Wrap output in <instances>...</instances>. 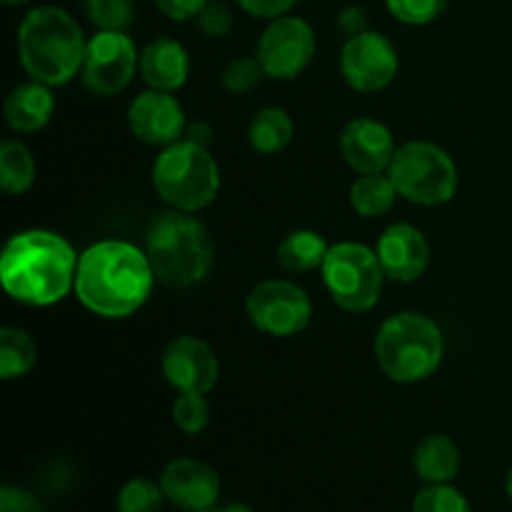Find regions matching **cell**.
Listing matches in <instances>:
<instances>
[{
  "label": "cell",
  "instance_id": "1",
  "mask_svg": "<svg viewBox=\"0 0 512 512\" xmlns=\"http://www.w3.org/2000/svg\"><path fill=\"white\" fill-rule=\"evenodd\" d=\"M153 280L148 253L125 240H103L80 255L75 295L90 313L128 318L145 305Z\"/></svg>",
  "mask_w": 512,
  "mask_h": 512
},
{
  "label": "cell",
  "instance_id": "2",
  "mask_svg": "<svg viewBox=\"0 0 512 512\" xmlns=\"http://www.w3.org/2000/svg\"><path fill=\"white\" fill-rule=\"evenodd\" d=\"M78 258L68 240L48 230L13 235L0 260V280L13 300L33 308L55 305L75 288Z\"/></svg>",
  "mask_w": 512,
  "mask_h": 512
},
{
  "label": "cell",
  "instance_id": "3",
  "mask_svg": "<svg viewBox=\"0 0 512 512\" xmlns=\"http://www.w3.org/2000/svg\"><path fill=\"white\" fill-rule=\"evenodd\" d=\"M85 35L65 10L43 5L18 28V55L28 75L45 85H65L83 70Z\"/></svg>",
  "mask_w": 512,
  "mask_h": 512
},
{
  "label": "cell",
  "instance_id": "4",
  "mask_svg": "<svg viewBox=\"0 0 512 512\" xmlns=\"http://www.w3.org/2000/svg\"><path fill=\"white\" fill-rule=\"evenodd\" d=\"M145 253L155 278L175 290L198 285L213 265L208 230L183 210H165L155 215L145 235Z\"/></svg>",
  "mask_w": 512,
  "mask_h": 512
},
{
  "label": "cell",
  "instance_id": "5",
  "mask_svg": "<svg viewBox=\"0 0 512 512\" xmlns=\"http://www.w3.org/2000/svg\"><path fill=\"white\" fill-rule=\"evenodd\" d=\"M445 343L438 323L420 313H395L375 335L380 370L395 383H420L443 363Z\"/></svg>",
  "mask_w": 512,
  "mask_h": 512
},
{
  "label": "cell",
  "instance_id": "6",
  "mask_svg": "<svg viewBox=\"0 0 512 512\" xmlns=\"http://www.w3.org/2000/svg\"><path fill=\"white\" fill-rule=\"evenodd\" d=\"M153 185L175 210L198 213L218 198L220 170L205 145L198 140H178L155 160Z\"/></svg>",
  "mask_w": 512,
  "mask_h": 512
},
{
  "label": "cell",
  "instance_id": "7",
  "mask_svg": "<svg viewBox=\"0 0 512 512\" xmlns=\"http://www.w3.org/2000/svg\"><path fill=\"white\" fill-rule=\"evenodd\" d=\"M390 180L405 200L418 205H443L458 190V168L443 148L413 140L398 148L388 168Z\"/></svg>",
  "mask_w": 512,
  "mask_h": 512
},
{
  "label": "cell",
  "instance_id": "8",
  "mask_svg": "<svg viewBox=\"0 0 512 512\" xmlns=\"http://www.w3.org/2000/svg\"><path fill=\"white\" fill-rule=\"evenodd\" d=\"M323 283L330 298L348 313H368L383 293L385 270L378 253L360 243H338L323 263Z\"/></svg>",
  "mask_w": 512,
  "mask_h": 512
},
{
  "label": "cell",
  "instance_id": "9",
  "mask_svg": "<svg viewBox=\"0 0 512 512\" xmlns=\"http://www.w3.org/2000/svg\"><path fill=\"white\" fill-rule=\"evenodd\" d=\"M248 318L260 333L290 338L308 328L313 305L300 285L288 280H263L248 295Z\"/></svg>",
  "mask_w": 512,
  "mask_h": 512
},
{
  "label": "cell",
  "instance_id": "10",
  "mask_svg": "<svg viewBox=\"0 0 512 512\" xmlns=\"http://www.w3.org/2000/svg\"><path fill=\"white\" fill-rule=\"evenodd\" d=\"M138 65V50L125 30H98L85 48L83 83L93 95L110 98L128 88Z\"/></svg>",
  "mask_w": 512,
  "mask_h": 512
},
{
  "label": "cell",
  "instance_id": "11",
  "mask_svg": "<svg viewBox=\"0 0 512 512\" xmlns=\"http://www.w3.org/2000/svg\"><path fill=\"white\" fill-rule=\"evenodd\" d=\"M315 55V33L303 18L280 15L270 20L260 35L258 55L265 75L275 80H293L303 73Z\"/></svg>",
  "mask_w": 512,
  "mask_h": 512
},
{
  "label": "cell",
  "instance_id": "12",
  "mask_svg": "<svg viewBox=\"0 0 512 512\" xmlns=\"http://www.w3.org/2000/svg\"><path fill=\"white\" fill-rule=\"evenodd\" d=\"M340 70L348 85L358 93H375L393 83L398 75V53L385 35L363 30L350 35L340 53Z\"/></svg>",
  "mask_w": 512,
  "mask_h": 512
},
{
  "label": "cell",
  "instance_id": "13",
  "mask_svg": "<svg viewBox=\"0 0 512 512\" xmlns=\"http://www.w3.org/2000/svg\"><path fill=\"white\" fill-rule=\"evenodd\" d=\"M163 375L178 393L205 395L218 383L220 365L205 340L178 335L163 353Z\"/></svg>",
  "mask_w": 512,
  "mask_h": 512
},
{
  "label": "cell",
  "instance_id": "14",
  "mask_svg": "<svg viewBox=\"0 0 512 512\" xmlns=\"http://www.w3.org/2000/svg\"><path fill=\"white\" fill-rule=\"evenodd\" d=\"M128 123L138 140L168 148L183 135L185 113L175 95L165 90H145L130 103Z\"/></svg>",
  "mask_w": 512,
  "mask_h": 512
},
{
  "label": "cell",
  "instance_id": "15",
  "mask_svg": "<svg viewBox=\"0 0 512 512\" xmlns=\"http://www.w3.org/2000/svg\"><path fill=\"white\" fill-rule=\"evenodd\" d=\"M165 500L185 512H200L218 505L220 478L210 465L200 460L178 458L165 465L160 475Z\"/></svg>",
  "mask_w": 512,
  "mask_h": 512
},
{
  "label": "cell",
  "instance_id": "16",
  "mask_svg": "<svg viewBox=\"0 0 512 512\" xmlns=\"http://www.w3.org/2000/svg\"><path fill=\"white\" fill-rule=\"evenodd\" d=\"M340 153L360 175H373L390 168L398 148L388 125L373 118H355L340 135Z\"/></svg>",
  "mask_w": 512,
  "mask_h": 512
},
{
  "label": "cell",
  "instance_id": "17",
  "mask_svg": "<svg viewBox=\"0 0 512 512\" xmlns=\"http://www.w3.org/2000/svg\"><path fill=\"white\" fill-rule=\"evenodd\" d=\"M375 253H378L385 275L395 283H415L418 278H423L430 263L428 240L410 223H395L385 228Z\"/></svg>",
  "mask_w": 512,
  "mask_h": 512
},
{
  "label": "cell",
  "instance_id": "18",
  "mask_svg": "<svg viewBox=\"0 0 512 512\" xmlns=\"http://www.w3.org/2000/svg\"><path fill=\"white\" fill-rule=\"evenodd\" d=\"M190 73L188 50L173 38H155L140 53V75L153 90H173L183 88Z\"/></svg>",
  "mask_w": 512,
  "mask_h": 512
},
{
  "label": "cell",
  "instance_id": "19",
  "mask_svg": "<svg viewBox=\"0 0 512 512\" xmlns=\"http://www.w3.org/2000/svg\"><path fill=\"white\" fill-rule=\"evenodd\" d=\"M53 110V93L48 90V85L38 83V80L18 85L5 98V120L15 133H35V130L45 128L53 118Z\"/></svg>",
  "mask_w": 512,
  "mask_h": 512
},
{
  "label": "cell",
  "instance_id": "20",
  "mask_svg": "<svg viewBox=\"0 0 512 512\" xmlns=\"http://www.w3.org/2000/svg\"><path fill=\"white\" fill-rule=\"evenodd\" d=\"M413 468L420 480L428 485L450 483L460 473V450L448 435H425L413 455Z\"/></svg>",
  "mask_w": 512,
  "mask_h": 512
},
{
  "label": "cell",
  "instance_id": "21",
  "mask_svg": "<svg viewBox=\"0 0 512 512\" xmlns=\"http://www.w3.org/2000/svg\"><path fill=\"white\" fill-rule=\"evenodd\" d=\"M328 250L323 235L315 230H293L278 245V260L290 273H310L315 268H323Z\"/></svg>",
  "mask_w": 512,
  "mask_h": 512
},
{
  "label": "cell",
  "instance_id": "22",
  "mask_svg": "<svg viewBox=\"0 0 512 512\" xmlns=\"http://www.w3.org/2000/svg\"><path fill=\"white\" fill-rule=\"evenodd\" d=\"M248 138L255 153L275 155L293 140V120L283 108H263L250 123Z\"/></svg>",
  "mask_w": 512,
  "mask_h": 512
},
{
  "label": "cell",
  "instance_id": "23",
  "mask_svg": "<svg viewBox=\"0 0 512 512\" xmlns=\"http://www.w3.org/2000/svg\"><path fill=\"white\" fill-rule=\"evenodd\" d=\"M398 195L400 193L393 180H390V175H360L353 188H350V205L363 218H380V215L393 208Z\"/></svg>",
  "mask_w": 512,
  "mask_h": 512
},
{
  "label": "cell",
  "instance_id": "24",
  "mask_svg": "<svg viewBox=\"0 0 512 512\" xmlns=\"http://www.w3.org/2000/svg\"><path fill=\"white\" fill-rule=\"evenodd\" d=\"M35 180V160L20 140L0 145V188L8 195H23Z\"/></svg>",
  "mask_w": 512,
  "mask_h": 512
},
{
  "label": "cell",
  "instance_id": "25",
  "mask_svg": "<svg viewBox=\"0 0 512 512\" xmlns=\"http://www.w3.org/2000/svg\"><path fill=\"white\" fill-rule=\"evenodd\" d=\"M38 358L33 338L20 328L0 330V378L13 380L30 373Z\"/></svg>",
  "mask_w": 512,
  "mask_h": 512
},
{
  "label": "cell",
  "instance_id": "26",
  "mask_svg": "<svg viewBox=\"0 0 512 512\" xmlns=\"http://www.w3.org/2000/svg\"><path fill=\"white\" fill-rule=\"evenodd\" d=\"M165 493L160 483L150 478H133L120 488L115 508L118 512H160Z\"/></svg>",
  "mask_w": 512,
  "mask_h": 512
},
{
  "label": "cell",
  "instance_id": "27",
  "mask_svg": "<svg viewBox=\"0 0 512 512\" xmlns=\"http://www.w3.org/2000/svg\"><path fill=\"white\" fill-rule=\"evenodd\" d=\"M413 512H473L468 498L448 483L425 485L413 500Z\"/></svg>",
  "mask_w": 512,
  "mask_h": 512
},
{
  "label": "cell",
  "instance_id": "28",
  "mask_svg": "<svg viewBox=\"0 0 512 512\" xmlns=\"http://www.w3.org/2000/svg\"><path fill=\"white\" fill-rule=\"evenodd\" d=\"M173 420L185 435H198L208 428L210 408L200 393H180L173 403Z\"/></svg>",
  "mask_w": 512,
  "mask_h": 512
},
{
  "label": "cell",
  "instance_id": "29",
  "mask_svg": "<svg viewBox=\"0 0 512 512\" xmlns=\"http://www.w3.org/2000/svg\"><path fill=\"white\" fill-rule=\"evenodd\" d=\"M85 8L98 30H125L133 23V0H85Z\"/></svg>",
  "mask_w": 512,
  "mask_h": 512
},
{
  "label": "cell",
  "instance_id": "30",
  "mask_svg": "<svg viewBox=\"0 0 512 512\" xmlns=\"http://www.w3.org/2000/svg\"><path fill=\"white\" fill-rule=\"evenodd\" d=\"M450 0H385L390 15L405 25H428L445 13Z\"/></svg>",
  "mask_w": 512,
  "mask_h": 512
},
{
  "label": "cell",
  "instance_id": "31",
  "mask_svg": "<svg viewBox=\"0 0 512 512\" xmlns=\"http://www.w3.org/2000/svg\"><path fill=\"white\" fill-rule=\"evenodd\" d=\"M265 75L258 58H235L225 65L223 85L230 93H250Z\"/></svg>",
  "mask_w": 512,
  "mask_h": 512
},
{
  "label": "cell",
  "instance_id": "32",
  "mask_svg": "<svg viewBox=\"0 0 512 512\" xmlns=\"http://www.w3.org/2000/svg\"><path fill=\"white\" fill-rule=\"evenodd\" d=\"M195 20H198V28L208 38H225L233 30V13H230V8L225 3L208 0V5L200 10V15Z\"/></svg>",
  "mask_w": 512,
  "mask_h": 512
},
{
  "label": "cell",
  "instance_id": "33",
  "mask_svg": "<svg viewBox=\"0 0 512 512\" xmlns=\"http://www.w3.org/2000/svg\"><path fill=\"white\" fill-rule=\"evenodd\" d=\"M0 512H45V508L28 490L3 485L0 488Z\"/></svg>",
  "mask_w": 512,
  "mask_h": 512
},
{
  "label": "cell",
  "instance_id": "34",
  "mask_svg": "<svg viewBox=\"0 0 512 512\" xmlns=\"http://www.w3.org/2000/svg\"><path fill=\"white\" fill-rule=\"evenodd\" d=\"M245 13H250L253 18H268L275 20L280 15H285L288 10H293V5L298 0H235Z\"/></svg>",
  "mask_w": 512,
  "mask_h": 512
},
{
  "label": "cell",
  "instance_id": "35",
  "mask_svg": "<svg viewBox=\"0 0 512 512\" xmlns=\"http://www.w3.org/2000/svg\"><path fill=\"white\" fill-rule=\"evenodd\" d=\"M205 5H208V0H155V8L168 15L170 20L198 18Z\"/></svg>",
  "mask_w": 512,
  "mask_h": 512
},
{
  "label": "cell",
  "instance_id": "36",
  "mask_svg": "<svg viewBox=\"0 0 512 512\" xmlns=\"http://www.w3.org/2000/svg\"><path fill=\"white\" fill-rule=\"evenodd\" d=\"M338 25L350 38V35H358L363 33V30H368V18H365V13L360 8H345L343 13H340Z\"/></svg>",
  "mask_w": 512,
  "mask_h": 512
},
{
  "label": "cell",
  "instance_id": "37",
  "mask_svg": "<svg viewBox=\"0 0 512 512\" xmlns=\"http://www.w3.org/2000/svg\"><path fill=\"white\" fill-rule=\"evenodd\" d=\"M200 512H255V510L250 508V505H245V503H230V505H225V508H218V505H213V508L200 510Z\"/></svg>",
  "mask_w": 512,
  "mask_h": 512
},
{
  "label": "cell",
  "instance_id": "38",
  "mask_svg": "<svg viewBox=\"0 0 512 512\" xmlns=\"http://www.w3.org/2000/svg\"><path fill=\"white\" fill-rule=\"evenodd\" d=\"M505 490H508V498L512 500V470L508 473V480H505Z\"/></svg>",
  "mask_w": 512,
  "mask_h": 512
},
{
  "label": "cell",
  "instance_id": "39",
  "mask_svg": "<svg viewBox=\"0 0 512 512\" xmlns=\"http://www.w3.org/2000/svg\"><path fill=\"white\" fill-rule=\"evenodd\" d=\"M5 5H23V3H28V0H3Z\"/></svg>",
  "mask_w": 512,
  "mask_h": 512
}]
</instances>
